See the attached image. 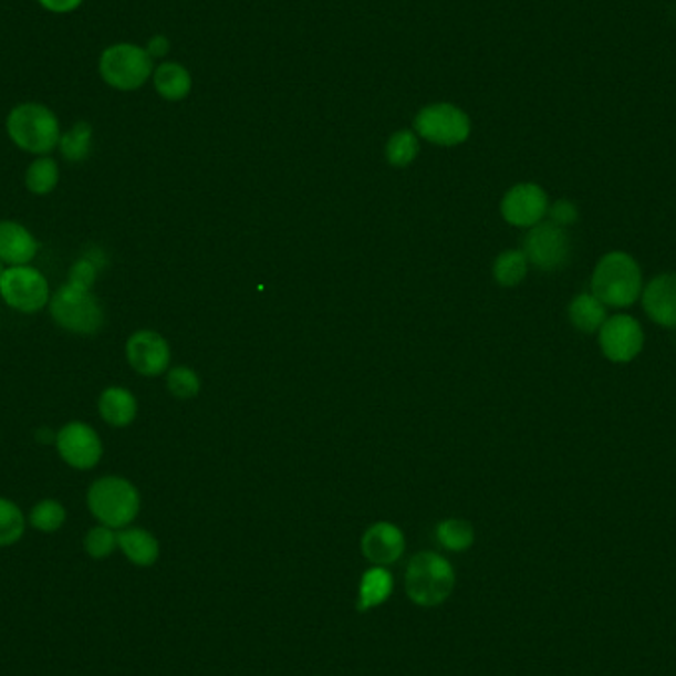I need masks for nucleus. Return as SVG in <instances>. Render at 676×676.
<instances>
[{
  "instance_id": "1",
  "label": "nucleus",
  "mask_w": 676,
  "mask_h": 676,
  "mask_svg": "<svg viewBox=\"0 0 676 676\" xmlns=\"http://www.w3.org/2000/svg\"><path fill=\"white\" fill-rule=\"evenodd\" d=\"M590 288L603 305L627 309L639 301L645 288L639 261L627 251L605 253L593 268Z\"/></svg>"
},
{
  "instance_id": "2",
  "label": "nucleus",
  "mask_w": 676,
  "mask_h": 676,
  "mask_svg": "<svg viewBox=\"0 0 676 676\" xmlns=\"http://www.w3.org/2000/svg\"><path fill=\"white\" fill-rule=\"evenodd\" d=\"M7 135L20 150L46 157L58 148L62 125L44 103L24 102L14 105L7 115Z\"/></svg>"
},
{
  "instance_id": "3",
  "label": "nucleus",
  "mask_w": 676,
  "mask_h": 676,
  "mask_svg": "<svg viewBox=\"0 0 676 676\" xmlns=\"http://www.w3.org/2000/svg\"><path fill=\"white\" fill-rule=\"evenodd\" d=\"M455 570L441 554L419 552L406 570V593L419 607H437L451 597Z\"/></svg>"
},
{
  "instance_id": "4",
  "label": "nucleus",
  "mask_w": 676,
  "mask_h": 676,
  "mask_svg": "<svg viewBox=\"0 0 676 676\" xmlns=\"http://www.w3.org/2000/svg\"><path fill=\"white\" fill-rule=\"evenodd\" d=\"M87 509L110 529H127L137 519L141 495L133 482L123 477H102L87 491Z\"/></svg>"
},
{
  "instance_id": "5",
  "label": "nucleus",
  "mask_w": 676,
  "mask_h": 676,
  "mask_svg": "<svg viewBox=\"0 0 676 676\" xmlns=\"http://www.w3.org/2000/svg\"><path fill=\"white\" fill-rule=\"evenodd\" d=\"M103 82L117 92H135L147 84L155 72L147 50L133 42H117L105 48L97 62Z\"/></svg>"
},
{
  "instance_id": "6",
  "label": "nucleus",
  "mask_w": 676,
  "mask_h": 676,
  "mask_svg": "<svg viewBox=\"0 0 676 676\" xmlns=\"http://www.w3.org/2000/svg\"><path fill=\"white\" fill-rule=\"evenodd\" d=\"M50 315L58 326L75 334H95L103 326V313L100 299L93 295L92 289L75 288L65 283L50 297Z\"/></svg>"
},
{
  "instance_id": "7",
  "label": "nucleus",
  "mask_w": 676,
  "mask_h": 676,
  "mask_svg": "<svg viewBox=\"0 0 676 676\" xmlns=\"http://www.w3.org/2000/svg\"><path fill=\"white\" fill-rule=\"evenodd\" d=\"M414 127L419 137L441 147L461 145L471 135V121L467 113L451 103L427 105L417 113Z\"/></svg>"
},
{
  "instance_id": "8",
  "label": "nucleus",
  "mask_w": 676,
  "mask_h": 676,
  "mask_svg": "<svg viewBox=\"0 0 676 676\" xmlns=\"http://www.w3.org/2000/svg\"><path fill=\"white\" fill-rule=\"evenodd\" d=\"M0 297L7 305L20 313H38L50 303V285L46 275L32 266L7 268L0 278Z\"/></svg>"
},
{
  "instance_id": "9",
  "label": "nucleus",
  "mask_w": 676,
  "mask_h": 676,
  "mask_svg": "<svg viewBox=\"0 0 676 676\" xmlns=\"http://www.w3.org/2000/svg\"><path fill=\"white\" fill-rule=\"evenodd\" d=\"M524 256L540 271H558L572 258V240L557 223L540 222L524 238Z\"/></svg>"
},
{
  "instance_id": "10",
  "label": "nucleus",
  "mask_w": 676,
  "mask_h": 676,
  "mask_svg": "<svg viewBox=\"0 0 676 676\" xmlns=\"http://www.w3.org/2000/svg\"><path fill=\"white\" fill-rule=\"evenodd\" d=\"M600 351L613 364H630L645 349V331L635 316L627 313L607 316L597 333Z\"/></svg>"
},
{
  "instance_id": "11",
  "label": "nucleus",
  "mask_w": 676,
  "mask_h": 676,
  "mask_svg": "<svg viewBox=\"0 0 676 676\" xmlns=\"http://www.w3.org/2000/svg\"><path fill=\"white\" fill-rule=\"evenodd\" d=\"M58 455L77 471H90L102 461V437L84 422H70L56 434Z\"/></svg>"
},
{
  "instance_id": "12",
  "label": "nucleus",
  "mask_w": 676,
  "mask_h": 676,
  "mask_svg": "<svg viewBox=\"0 0 676 676\" xmlns=\"http://www.w3.org/2000/svg\"><path fill=\"white\" fill-rule=\"evenodd\" d=\"M547 190L534 183H520L510 188L500 202L502 218L517 228H534L548 216Z\"/></svg>"
},
{
  "instance_id": "13",
  "label": "nucleus",
  "mask_w": 676,
  "mask_h": 676,
  "mask_svg": "<svg viewBox=\"0 0 676 676\" xmlns=\"http://www.w3.org/2000/svg\"><path fill=\"white\" fill-rule=\"evenodd\" d=\"M125 354L133 371L143 376H158L167 371L170 364L168 343L155 331H139L131 334Z\"/></svg>"
},
{
  "instance_id": "14",
  "label": "nucleus",
  "mask_w": 676,
  "mask_h": 676,
  "mask_svg": "<svg viewBox=\"0 0 676 676\" xmlns=\"http://www.w3.org/2000/svg\"><path fill=\"white\" fill-rule=\"evenodd\" d=\"M639 301L653 323L676 329V273H658L648 279Z\"/></svg>"
},
{
  "instance_id": "15",
  "label": "nucleus",
  "mask_w": 676,
  "mask_h": 676,
  "mask_svg": "<svg viewBox=\"0 0 676 676\" xmlns=\"http://www.w3.org/2000/svg\"><path fill=\"white\" fill-rule=\"evenodd\" d=\"M362 554L374 565H392L406 550L404 532L392 522H376L362 537Z\"/></svg>"
},
{
  "instance_id": "16",
  "label": "nucleus",
  "mask_w": 676,
  "mask_h": 676,
  "mask_svg": "<svg viewBox=\"0 0 676 676\" xmlns=\"http://www.w3.org/2000/svg\"><path fill=\"white\" fill-rule=\"evenodd\" d=\"M37 253V238L27 226L12 220L0 222V261L4 266H30Z\"/></svg>"
},
{
  "instance_id": "17",
  "label": "nucleus",
  "mask_w": 676,
  "mask_h": 676,
  "mask_svg": "<svg viewBox=\"0 0 676 676\" xmlns=\"http://www.w3.org/2000/svg\"><path fill=\"white\" fill-rule=\"evenodd\" d=\"M568 319L575 331L584 334L600 333L603 323L607 321V306L603 305L592 291H584L570 301Z\"/></svg>"
},
{
  "instance_id": "18",
  "label": "nucleus",
  "mask_w": 676,
  "mask_h": 676,
  "mask_svg": "<svg viewBox=\"0 0 676 676\" xmlns=\"http://www.w3.org/2000/svg\"><path fill=\"white\" fill-rule=\"evenodd\" d=\"M150 80L158 95L167 102H180L193 92V75L178 62H160Z\"/></svg>"
},
{
  "instance_id": "19",
  "label": "nucleus",
  "mask_w": 676,
  "mask_h": 676,
  "mask_svg": "<svg viewBox=\"0 0 676 676\" xmlns=\"http://www.w3.org/2000/svg\"><path fill=\"white\" fill-rule=\"evenodd\" d=\"M394 592V578L384 565H374L368 572H364L358 587V612H371L388 602Z\"/></svg>"
},
{
  "instance_id": "20",
  "label": "nucleus",
  "mask_w": 676,
  "mask_h": 676,
  "mask_svg": "<svg viewBox=\"0 0 676 676\" xmlns=\"http://www.w3.org/2000/svg\"><path fill=\"white\" fill-rule=\"evenodd\" d=\"M97 406H100L103 422L113 427L129 426L137 417V399L129 389L121 388V386L103 389Z\"/></svg>"
},
{
  "instance_id": "21",
  "label": "nucleus",
  "mask_w": 676,
  "mask_h": 676,
  "mask_svg": "<svg viewBox=\"0 0 676 676\" xmlns=\"http://www.w3.org/2000/svg\"><path fill=\"white\" fill-rule=\"evenodd\" d=\"M117 544L131 564L148 568L155 564L160 554L157 538L143 529H123L117 532Z\"/></svg>"
},
{
  "instance_id": "22",
  "label": "nucleus",
  "mask_w": 676,
  "mask_h": 676,
  "mask_svg": "<svg viewBox=\"0 0 676 676\" xmlns=\"http://www.w3.org/2000/svg\"><path fill=\"white\" fill-rule=\"evenodd\" d=\"M93 147V127L87 121H77L70 129L62 131L58 150L70 163H84Z\"/></svg>"
},
{
  "instance_id": "23",
  "label": "nucleus",
  "mask_w": 676,
  "mask_h": 676,
  "mask_svg": "<svg viewBox=\"0 0 676 676\" xmlns=\"http://www.w3.org/2000/svg\"><path fill=\"white\" fill-rule=\"evenodd\" d=\"M60 183V167L56 160L46 155V157H37L30 167L27 168L24 175V185L29 188L32 195L46 196L56 190Z\"/></svg>"
},
{
  "instance_id": "24",
  "label": "nucleus",
  "mask_w": 676,
  "mask_h": 676,
  "mask_svg": "<svg viewBox=\"0 0 676 676\" xmlns=\"http://www.w3.org/2000/svg\"><path fill=\"white\" fill-rule=\"evenodd\" d=\"M529 266L530 263L527 260V256H524V251H505L495 261L492 275H495V279L499 281L502 288H517L529 275Z\"/></svg>"
},
{
  "instance_id": "25",
  "label": "nucleus",
  "mask_w": 676,
  "mask_h": 676,
  "mask_svg": "<svg viewBox=\"0 0 676 676\" xmlns=\"http://www.w3.org/2000/svg\"><path fill=\"white\" fill-rule=\"evenodd\" d=\"M437 542L449 552H465L475 542V530L467 520L447 519L436 529Z\"/></svg>"
},
{
  "instance_id": "26",
  "label": "nucleus",
  "mask_w": 676,
  "mask_h": 676,
  "mask_svg": "<svg viewBox=\"0 0 676 676\" xmlns=\"http://www.w3.org/2000/svg\"><path fill=\"white\" fill-rule=\"evenodd\" d=\"M27 530V519L19 505L0 497V547L17 544Z\"/></svg>"
},
{
  "instance_id": "27",
  "label": "nucleus",
  "mask_w": 676,
  "mask_h": 676,
  "mask_svg": "<svg viewBox=\"0 0 676 676\" xmlns=\"http://www.w3.org/2000/svg\"><path fill=\"white\" fill-rule=\"evenodd\" d=\"M419 153V141L414 131H398L389 137L386 145V158L394 167H408Z\"/></svg>"
},
{
  "instance_id": "28",
  "label": "nucleus",
  "mask_w": 676,
  "mask_h": 676,
  "mask_svg": "<svg viewBox=\"0 0 676 676\" xmlns=\"http://www.w3.org/2000/svg\"><path fill=\"white\" fill-rule=\"evenodd\" d=\"M65 522V509L62 502L44 499L30 510V524L40 532H56Z\"/></svg>"
},
{
  "instance_id": "29",
  "label": "nucleus",
  "mask_w": 676,
  "mask_h": 676,
  "mask_svg": "<svg viewBox=\"0 0 676 676\" xmlns=\"http://www.w3.org/2000/svg\"><path fill=\"white\" fill-rule=\"evenodd\" d=\"M84 547L85 552L95 560L112 557L113 550L119 547L117 544V532H113V529L105 527V524H100V527H95L85 534Z\"/></svg>"
},
{
  "instance_id": "30",
  "label": "nucleus",
  "mask_w": 676,
  "mask_h": 676,
  "mask_svg": "<svg viewBox=\"0 0 676 676\" xmlns=\"http://www.w3.org/2000/svg\"><path fill=\"white\" fill-rule=\"evenodd\" d=\"M167 386L175 398L190 399L195 398L196 394L200 392V378L196 376L195 371H190L186 366H178V368L168 372Z\"/></svg>"
},
{
  "instance_id": "31",
  "label": "nucleus",
  "mask_w": 676,
  "mask_h": 676,
  "mask_svg": "<svg viewBox=\"0 0 676 676\" xmlns=\"http://www.w3.org/2000/svg\"><path fill=\"white\" fill-rule=\"evenodd\" d=\"M548 222L557 223L560 228H570L580 220V210L572 200L568 198H560L554 205L548 208Z\"/></svg>"
},
{
  "instance_id": "32",
  "label": "nucleus",
  "mask_w": 676,
  "mask_h": 676,
  "mask_svg": "<svg viewBox=\"0 0 676 676\" xmlns=\"http://www.w3.org/2000/svg\"><path fill=\"white\" fill-rule=\"evenodd\" d=\"M95 278H97V261L84 258V260L75 261L70 269L67 283L75 285V288L92 289Z\"/></svg>"
},
{
  "instance_id": "33",
  "label": "nucleus",
  "mask_w": 676,
  "mask_h": 676,
  "mask_svg": "<svg viewBox=\"0 0 676 676\" xmlns=\"http://www.w3.org/2000/svg\"><path fill=\"white\" fill-rule=\"evenodd\" d=\"M85 0H38V4L50 14H72Z\"/></svg>"
},
{
  "instance_id": "34",
  "label": "nucleus",
  "mask_w": 676,
  "mask_h": 676,
  "mask_svg": "<svg viewBox=\"0 0 676 676\" xmlns=\"http://www.w3.org/2000/svg\"><path fill=\"white\" fill-rule=\"evenodd\" d=\"M145 50L153 60H160V58L167 56L168 50H170V40L165 34H155L148 40Z\"/></svg>"
},
{
  "instance_id": "35",
  "label": "nucleus",
  "mask_w": 676,
  "mask_h": 676,
  "mask_svg": "<svg viewBox=\"0 0 676 676\" xmlns=\"http://www.w3.org/2000/svg\"><path fill=\"white\" fill-rule=\"evenodd\" d=\"M4 271H7V268H4V263H2V261H0V278H2V275H4Z\"/></svg>"
}]
</instances>
